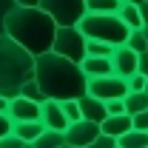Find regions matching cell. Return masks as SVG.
<instances>
[{
    "mask_svg": "<svg viewBox=\"0 0 148 148\" xmlns=\"http://www.w3.org/2000/svg\"><path fill=\"white\" fill-rule=\"evenodd\" d=\"M34 80L51 100H80L88 91V77L83 66L57 51H43L34 57Z\"/></svg>",
    "mask_w": 148,
    "mask_h": 148,
    "instance_id": "obj_1",
    "label": "cell"
},
{
    "mask_svg": "<svg viewBox=\"0 0 148 148\" xmlns=\"http://www.w3.org/2000/svg\"><path fill=\"white\" fill-rule=\"evenodd\" d=\"M3 32L12 37V40H17L26 51H32L37 57V54H43V51H51L57 20L46 9H40V6H14L6 14Z\"/></svg>",
    "mask_w": 148,
    "mask_h": 148,
    "instance_id": "obj_2",
    "label": "cell"
},
{
    "mask_svg": "<svg viewBox=\"0 0 148 148\" xmlns=\"http://www.w3.org/2000/svg\"><path fill=\"white\" fill-rule=\"evenodd\" d=\"M34 77V54L26 51L17 40L0 34V94L9 100L20 94V86Z\"/></svg>",
    "mask_w": 148,
    "mask_h": 148,
    "instance_id": "obj_3",
    "label": "cell"
},
{
    "mask_svg": "<svg viewBox=\"0 0 148 148\" xmlns=\"http://www.w3.org/2000/svg\"><path fill=\"white\" fill-rule=\"evenodd\" d=\"M77 26L88 40H103V43H111V46L125 43L131 32L117 12H86Z\"/></svg>",
    "mask_w": 148,
    "mask_h": 148,
    "instance_id": "obj_4",
    "label": "cell"
},
{
    "mask_svg": "<svg viewBox=\"0 0 148 148\" xmlns=\"http://www.w3.org/2000/svg\"><path fill=\"white\" fill-rule=\"evenodd\" d=\"M86 40L88 37L80 32V26H57L51 51L69 57L74 63H83V57H86Z\"/></svg>",
    "mask_w": 148,
    "mask_h": 148,
    "instance_id": "obj_5",
    "label": "cell"
},
{
    "mask_svg": "<svg viewBox=\"0 0 148 148\" xmlns=\"http://www.w3.org/2000/svg\"><path fill=\"white\" fill-rule=\"evenodd\" d=\"M40 9H46L57 26H77L86 14V0H40Z\"/></svg>",
    "mask_w": 148,
    "mask_h": 148,
    "instance_id": "obj_6",
    "label": "cell"
},
{
    "mask_svg": "<svg viewBox=\"0 0 148 148\" xmlns=\"http://www.w3.org/2000/svg\"><path fill=\"white\" fill-rule=\"evenodd\" d=\"M128 83L120 74H100V77H88V94L100 97V100H111V97H125Z\"/></svg>",
    "mask_w": 148,
    "mask_h": 148,
    "instance_id": "obj_7",
    "label": "cell"
},
{
    "mask_svg": "<svg viewBox=\"0 0 148 148\" xmlns=\"http://www.w3.org/2000/svg\"><path fill=\"white\" fill-rule=\"evenodd\" d=\"M97 134H100V123L80 117V120L69 123V128H66V145L69 148H88V145H94Z\"/></svg>",
    "mask_w": 148,
    "mask_h": 148,
    "instance_id": "obj_8",
    "label": "cell"
},
{
    "mask_svg": "<svg viewBox=\"0 0 148 148\" xmlns=\"http://www.w3.org/2000/svg\"><path fill=\"white\" fill-rule=\"evenodd\" d=\"M40 120H43L46 128H54V131L69 128V117H66V111L60 106V100H51V97H46L40 103Z\"/></svg>",
    "mask_w": 148,
    "mask_h": 148,
    "instance_id": "obj_9",
    "label": "cell"
},
{
    "mask_svg": "<svg viewBox=\"0 0 148 148\" xmlns=\"http://www.w3.org/2000/svg\"><path fill=\"white\" fill-rule=\"evenodd\" d=\"M137 51L125 46V43H120V46H114V51H111V66H114V74H120V77H128V74L137 71Z\"/></svg>",
    "mask_w": 148,
    "mask_h": 148,
    "instance_id": "obj_10",
    "label": "cell"
},
{
    "mask_svg": "<svg viewBox=\"0 0 148 148\" xmlns=\"http://www.w3.org/2000/svg\"><path fill=\"white\" fill-rule=\"evenodd\" d=\"M9 117L12 120H40V103L17 94L9 100Z\"/></svg>",
    "mask_w": 148,
    "mask_h": 148,
    "instance_id": "obj_11",
    "label": "cell"
},
{
    "mask_svg": "<svg viewBox=\"0 0 148 148\" xmlns=\"http://www.w3.org/2000/svg\"><path fill=\"white\" fill-rule=\"evenodd\" d=\"M80 114L86 117V120H94V123H103L106 120V100H100V97H91V94L86 91L80 97Z\"/></svg>",
    "mask_w": 148,
    "mask_h": 148,
    "instance_id": "obj_12",
    "label": "cell"
},
{
    "mask_svg": "<svg viewBox=\"0 0 148 148\" xmlns=\"http://www.w3.org/2000/svg\"><path fill=\"white\" fill-rule=\"evenodd\" d=\"M43 128H46L43 120H14V123H12V134H17L26 145H32L37 137L43 134Z\"/></svg>",
    "mask_w": 148,
    "mask_h": 148,
    "instance_id": "obj_13",
    "label": "cell"
},
{
    "mask_svg": "<svg viewBox=\"0 0 148 148\" xmlns=\"http://www.w3.org/2000/svg\"><path fill=\"white\" fill-rule=\"evenodd\" d=\"M128 128H131V114H128V111H123V114H106V120L100 123V131L114 134V137L125 134Z\"/></svg>",
    "mask_w": 148,
    "mask_h": 148,
    "instance_id": "obj_14",
    "label": "cell"
},
{
    "mask_svg": "<svg viewBox=\"0 0 148 148\" xmlns=\"http://www.w3.org/2000/svg\"><path fill=\"white\" fill-rule=\"evenodd\" d=\"M80 66H83V71H86V77H100V74H114V66H111V57H94V54H86Z\"/></svg>",
    "mask_w": 148,
    "mask_h": 148,
    "instance_id": "obj_15",
    "label": "cell"
},
{
    "mask_svg": "<svg viewBox=\"0 0 148 148\" xmlns=\"http://www.w3.org/2000/svg\"><path fill=\"white\" fill-rule=\"evenodd\" d=\"M117 148H148V131H140L131 125L125 134L117 137Z\"/></svg>",
    "mask_w": 148,
    "mask_h": 148,
    "instance_id": "obj_16",
    "label": "cell"
},
{
    "mask_svg": "<svg viewBox=\"0 0 148 148\" xmlns=\"http://www.w3.org/2000/svg\"><path fill=\"white\" fill-rule=\"evenodd\" d=\"M34 148H63L66 145V131H54V128H43V134L37 137Z\"/></svg>",
    "mask_w": 148,
    "mask_h": 148,
    "instance_id": "obj_17",
    "label": "cell"
},
{
    "mask_svg": "<svg viewBox=\"0 0 148 148\" xmlns=\"http://www.w3.org/2000/svg\"><path fill=\"white\" fill-rule=\"evenodd\" d=\"M117 14L125 20V26H128V29H140V26H143L140 6H137V3H128V0H123V6H120V12H117Z\"/></svg>",
    "mask_w": 148,
    "mask_h": 148,
    "instance_id": "obj_18",
    "label": "cell"
},
{
    "mask_svg": "<svg viewBox=\"0 0 148 148\" xmlns=\"http://www.w3.org/2000/svg\"><path fill=\"white\" fill-rule=\"evenodd\" d=\"M125 111L128 114H137V111L148 108V91L145 88H140V91H125Z\"/></svg>",
    "mask_w": 148,
    "mask_h": 148,
    "instance_id": "obj_19",
    "label": "cell"
},
{
    "mask_svg": "<svg viewBox=\"0 0 148 148\" xmlns=\"http://www.w3.org/2000/svg\"><path fill=\"white\" fill-rule=\"evenodd\" d=\"M20 94H23V97H29V100H34V103H43V100H46V94H43V88H40V83H37L34 77H32V80H26V83L20 86Z\"/></svg>",
    "mask_w": 148,
    "mask_h": 148,
    "instance_id": "obj_20",
    "label": "cell"
},
{
    "mask_svg": "<svg viewBox=\"0 0 148 148\" xmlns=\"http://www.w3.org/2000/svg\"><path fill=\"white\" fill-rule=\"evenodd\" d=\"M123 0H86V12H120Z\"/></svg>",
    "mask_w": 148,
    "mask_h": 148,
    "instance_id": "obj_21",
    "label": "cell"
},
{
    "mask_svg": "<svg viewBox=\"0 0 148 148\" xmlns=\"http://www.w3.org/2000/svg\"><path fill=\"white\" fill-rule=\"evenodd\" d=\"M125 46H131L137 54H140V51H148V43H145V32H143V26H140V29H131V32H128V40H125Z\"/></svg>",
    "mask_w": 148,
    "mask_h": 148,
    "instance_id": "obj_22",
    "label": "cell"
},
{
    "mask_svg": "<svg viewBox=\"0 0 148 148\" xmlns=\"http://www.w3.org/2000/svg\"><path fill=\"white\" fill-rule=\"evenodd\" d=\"M114 46L111 43H103V40H86V54H94V57H111Z\"/></svg>",
    "mask_w": 148,
    "mask_h": 148,
    "instance_id": "obj_23",
    "label": "cell"
},
{
    "mask_svg": "<svg viewBox=\"0 0 148 148\" xmlns=\"http://www.w3.org/2000/svg\"><path fill=\"white\" fill-rule=\"evenodd\" d=\"M60 106H63V111H66V117H69V123H74V120H80L83 114H80V100H60Z\"/></svg>",
    "mask_w": 148,
    "mask_h": 148,
    "instance_id": "obj_24",
    "label": "cell"
},
{
    "mask_svg": "<svg viewBox=\"0 0 148 148\" xmlns=\"http://www.w3.org/2000/svg\"><path fill=\"white\" fill-rule=\"evenodd\" d=\"M125 83H128V91H140V88H145V74L143 71H134L125 77Z\"/></svg>",
    "mask_w": 148,
    "mask_h": 148,
    "instance_id": "obj_25",
    "label": "cell"
},
{
    "mask_svg": "<svg viewBox=\"0 0 148 148\" xmlns=\"http://www.w3.org/2000/svg\"><path fill=\"white\" fill-rule=\"evenodd\" d=\"M94 148H117V137H114V134H106V131H100L97 140H94Z\"/></svg>",
    "mask_w": 148,
    "mask_h": 148,
    "instance_id": "obj_26",
    "label": "cell"
},
{
    "mask_svg": "<svg viewBox=\"0 0 148 148\" xmlns=\"http://www.w3.org/2000/svg\"><path fill=\"white\" fill-rule=\"evenodd\" d=\"M131 125H134V128H140V131H148V108L131 114Z\"/></svg>",
    "mask_w": 148,
    "mask_h": 148,
    "instance_id": "obj_27",
    "label": "cell"
},
{
    "mask_svg": "<svg viewBox=\"0 0 148 148\" xmlns=\"http://www.w3.org/2000/svg\"><path fill=\"white\" fill-rule=\"evenodd\" d=\"M106 111H108V114H123V111H125V100H123V97L106 100Z\"/></svg>",
    "mask_w": 148,
    "mask_h": 148,
    "instance_id": "obj_28",
    "label": "cell"
},
{
    "mask_svg": "<svg viewBox=\"0 0 148 148\" xmlns=\"http://www.w3.org/2000/svg\"><path fill=\"white\" fill-rule=\"evenodd\" d=\"M14 6H17L14 0H0V34H3V26H6V14H9Z\"/></svg>",
    "mask_w": 148,
    "mask_h": 148,
    "instance_id": "obj_29",
    "label": "cell"
},
{
    "mask_svg": "<svg viewBox=\"0 0 148 148\" xmlns=\"http://www.w3.org/2000/svg\"><path fill=\"white\" fill-rule=\"evenodd\" d=\"M12 123H14V120H12L6 111H0V140H3L6 134H12Z\"/></svg>",
    "mask_w": 148,
    "mask_h": 148,
    "instance_id": "obj_30",
    "label": "cell"
},
{
    "mask_svg": "<svg viewBox=\"0 0 148 148\" xmlns=\"http://www.w3.org/2000/svg\"><path fill=\"white\" fill-rule=\"evenodd\" d=\"M137 71H143L148 77V51H140V57H137Z\"/></svg>",
    "mask_w": 148,
    "mask_h": 148,
    "instance_id": "obj_31",
    "label": "cell"
},
{
    "mask_svg": "<svg viewBox=\"0 0 148 148\" xmlns=\"http://www.w3.org/2000/svg\"><path fill=\"white\" fill-rule=\"evenodd\" d=\"M140 6V17H143V26L148 23V0H143V3H137Z\"/></svg>",
    "mask_w": 148,
    "mask_h": 148,
    "instance_id": "obj_32",
    "label": "cell"
},
{
    "mask_svg": "<svg viewBox=\"0 0 148 148\" xmlns=\"http://www.w3.org/2000/svg\"><path fill=\"white\" fill-rule=\"evenodd\" d=\"M0 111L9 114V97H6V94H0Z\"/></svg>",
    "mask_w": 148,
    "mask_h": 148,
    "instance_id": "obj_33",
    "label": "cell"
},
{
    "mask_svg": "<svg viewBox=\"0 0 148 148\" xmlns=\"http://www.w3.org/2000/svg\"><path fill=\"white\" fill-rule=\"evenodd\" d=\"M17 6H40V0H14Z\"/></svg>",
    "mask_w": 148,
    "mask_h": 148,
    "instance_id": "obj_34",
    "label": "cell"
},
{
    "mask_svg": "<svg viewBox=\"0 0 148 148\" xmlns=\"http://www.w3.org/2000/svg\"><path fill=\"white\" fill-rule=\"evenodd\" d=\"M143 32H145V43H148V23H145V26H143Z\"/></svg>",
    "mask_w": 148,
    "mask_h": 148,
    "instance_id": "obj_35",
    "label": "cell"
},
{
    "mask_svg": "<svg viewBox=\"0 0 148 148\" xmlns=\"http://www.w3.org/2000/svg\"><path fill=\"white\" fill-rule=\"evenodd\" d=\"M128 3H143V0H128Z\"/></svg>",
    "mask_w": 148,
    "mask_h": 148,
    "instance_id": "obj_36",
    "label": "cell"
},
{
    "mask_svg": "<svg viewBox=\"0 0 148 148\" xmlns=\"http://www.w3.org/2000/svg\"><path fill=\"white\" fill-rule=\"evenodd\" d=\"M145 91H148V77H145Z\"/></svg>",
    "mask_w": 148,
    "mask_h": 148,
    "instance_id": "obj_37",
    "label": "cell"
}]
</instances>
